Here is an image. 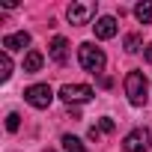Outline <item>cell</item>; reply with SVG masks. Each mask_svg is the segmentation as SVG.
Listing matches in <instances>:
<instances>
[{
  "instance_id": "6da1fadb",
  "label": "cell",
  "mask_w": 152,
  "mask_h": 152,
  "mask_svg": "<svg viewBox=\"0 0 152 152\" xmlns=\"http://www.w3.org/2000/svg\"><path fill=\"white\" fill-rule=\"evenodd\" d=\"M122 87H125V96H128V102H131L134 107H143V104H146V99H149V84H146V75H143V72H128Z\"/></svg>"
},
{
  "instance_id": "7a4b0ae2",
  "label": "cell",
  "mask_w": 152,
  "mask_h": 152,
  "mask_svg": "<svg viewBox=\"0 0 152 152\" xmlns=\"http://www.w3.org/2000/svg\"><path fill=\"white\" fill-rule=\"evenodd\" d=\"M78 63H81V69H87L90 75H99V72L104 69L107 57H104V51L96 48L93 42H84V45L78 48Z\"/></svg>"
},
{
  "instance_id": "3957f363",
  "label": "cell",
  "mask_w": 152,
  "mask_h": 152,
  "mask_svg": "<svg viewBox=\"0 0 152 152\" xmlns=\"http://www.w3.org/2000/svg\"><path fill=\"white\" fill-rule=\"evenodd\" d=\"M24 102H27L30 107H36V110H45V107H51V102H54V90H51L48 84H33V87L24 90Z\"/></svg>"
},
{
  "instance_id": "277c9868",
  "label": "cell",
  "mask_w": 152,
  "mask_h": 152,
  "mask_svg": "<svg viewBox=\"0 0 152 152\" xmlns=\"http://www.w3.org/2000/svg\"><path fill=\"white\" fill-rule=\"evenodd\" d=\"M122 149L125 152H149L152 149V131L149 128H134L125 134L122 140Z\"/></svg>"
},
{
  "instance_id": "5b68a950",
  "label": "cell",
  "mask_w": 152,
  "mask_h": 152,
  "mask_svg": "<svg viewBox=\"0 0 152 152\" xmlns=\"http://www.w3.org/2000/svg\"><path fill=\"white\" fill-rule=\"evenodd\" d=\"M96 93H93V87H87V84H66L63 90H60V99L66 102V104H84V102H90Z\"/></svg>"
},
{
  "instance_id": "8992f818",
  "label": "cell",
  "mask_w": 152,
  "mask_h": 152,
  "mask_svg": "<svg viewBox=\"0 0 152 152\" xmlns=\"http://www.w3.org/2000/svg\"><path fill=\"white\" fill-rule=\"evenodd\" d=\"M96 3H69V9H66V18L72 21V24H90V18L96 15Z\"/></svg>"
},
{
  "instance_id": "52a82bcc",
  "label": "cell",
  "mask_w": 152,
  "mask_h": 152,
  "mask_svg": "<svg viewBox=\"0 0 152 152\" xmlns=\"http://www.w3.org/2000/svg\"><path fill=\"white\" fill-rule=\"evenodd\" d=\"M93 30H96V36H99V39H113L119 27H116V18H113V15H102V18H96Z\"/></svg>"
},
{
  "instance_id": "ba28073f",
  "label": "cell",
  "mask_w": 152,
  "mask_h": 152,
  "mask_svg": "<svg viewBox=\"0 0 152 152\" xmlns=\"http://www.w3.org/2000/svg\"><path fill=\"white\" fill-rule=\"evenodd\" d=\"M48 57H51L54 63H60V66H63V63L69 60V42H66L63 36H54V39H51V45H48Z\"/></svg>"
},
{
  "instance_id": "9c48e42d",
  "label": "cell",
  "mask_w": 152,
  "mask_h": 152,
  "mask_svg": "<svg viewBox=\"0 0 152 152\" xmlns=\"http://www.w3.org/2000/svg\"><path fill=\"white\" fill-rule=\"evenodd\" d=\"M30 45V33H9V36H3V51L9 54V51H24Z\"/></svg>"
},
{
  "instance_id": "30bf717a",
  "label": "cell",
  "mask_w": 152,
  "mask_h": 152,
  "mask_svg": "<svg viewBox=\"0 0 152 152\" xmlns=\"http://www.w3.org/2000/svg\"><path fill=\"white\" fill-rule=\"evenodd\" d=\"M42 63H45V57H42L39 51H27V57H24V72H27V75H33V72H39V69H42Z\"/></svg>"
},
{
  "instance_id": "8fae6325",
  "label": "cell",
  "mask_w": 152,
  "mask_h": 152,
  "mask_svg": "<svg viewBox=\"0 0 152 152\" xmlns=\"http://www.w3.org/2000/svg\"><path fill=\"white\" fill-rule=\"evenodd\" d=\"M134 18L140 24H152V0H143V3L134 6Z\"/></svg>"
},
{
  "instance_id": "7c38bea8",
  "label": "cell",
  "mask_w": 152,
  "mask_h": 152,
  "mask_svg": "<svg viewBox=\"0 0 152 152\" xmlns=\"http://www.w3.org/2000/svg\"><path fill=\"white\" fill-rule=\"evenodd\" d=\"M140 48H146V45H143V36H140V33H128V36H125V51H128V54H137Z\"/></svg>"
},
{
  "instance_id": "4fadbf2b",
  "label": "cell",
  "mask_w": 152,
  "mask_h": 152,
  "mask_svg": "<svg viewBox=\"0 0 152 152\" xmlns=\"http://www.w3.org/2000/svg\"><path fill=\"white\" fill-rule=\"evenodd\" d=\"M63 149H66V152H87L84 143L75 137V134H63Z\"/></svg>"
},
{
  "instance_id": "5bb4252c",
  "label": "cell",
  "mask_w": 152,
  "mask_h": 152,
  "mask_svg": "<svg viewBox=\"0 0 152 152\" xmlns=\"http://www.w3.org/2000/svg\"><path fill=\"white\" fill-rule=\"evenodd\" d=\"M12 78V57L3 51L0 54V81H9Z\"/></svg>"
},
{
  "instance_id": "9a60e30c",
  "label": "cell",
  "mask_w": 152,
  "mask_h": 152,
  "mask_svg": "<svg viewBox=\"0 0 152 152\" xmlns=\"http://www.w3.org/2000/svg\"><path fill=\"white\" fill-rule=\"evenodd\" d=\"M18 128H21V116L18 113H9L6 116V131H18Z\"/></svg>"
},
{
  "instance_id": "2e32d148",
  "label": "cell",
  "mask_w": 152,
  "mask_h": 152,
  "mask_svg": "<svg viewBox=\"0 0 152 152\" xmlns=\"http://www.w3.org/2000/svg\"><path fill=\"white\" fill-rule=\"evenodd\" d=\"M99 128H102V134H110L116 125H113V119H110V116H102V119H99Z\"/></svg>"
},
{
  "instance_id": "e0dca14e",
  "label": "cell",
  "mask_w": 152,
  "mask_h": 152,
  "mask_svg": "<svg viewBox=\"0 0 152 152\" xmlns=\"http://www.w3.org/2000/svg\"><path fill=\"white\" fill-rule=\"evenodd\" d=\"M90 140H96V143L102 140V128H99V125H93V128H90Z\"/></svg>"
},
{
  "instance_id": "ac0fdd59",
  "label": "cell",
  "mask_w": 152,
  "mask_h": 152,
  "mask_svg": "<svg viewBox=\"0 0 152 152\" xmlns=\"http://www.w3.org/2000/svg\"><path fill=\"white\" fill-rule=\"evenodd\" d=\"M143 57H146V63H152V42L143 48Z\"/></svg>"
},
{
  "instance_id": "d6986e66",
  "label": "cell",
  "mask_w": 152,
  "mask_h": 152,
  "mask_svg": "<svg viewBox=\"0 0 152 152\" xmlns=\"http://www.w3.org/2000/svg\"><path fill=\"white\" fill-rule=\"evenodd\" d=\"M48 152H54V149H48Z\"/></svg>"
}]
</instances>
